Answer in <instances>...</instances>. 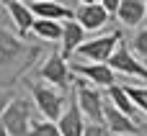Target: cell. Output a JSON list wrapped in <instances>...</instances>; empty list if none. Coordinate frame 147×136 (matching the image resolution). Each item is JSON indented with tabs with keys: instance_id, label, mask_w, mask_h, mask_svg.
<instances>
[{
	"instance_id": "cell-8",
	"label": "cell",
	"mask_w": 147,
	"mask_h": 136,
	"mask_svg": "<svg viewBox=\"0 0 147 136\" xmlns=\"http://www.w3.org/2000/svg\"><path fill=\"white\" fill-rule=\"evenodd\" d=\"M103 123H106V129H109L111 136H140V123L132 121L129 116H124L109 98L103 103Z\"/></svg>"
},
{
	"instance_id": "cell-10",
	"label": "cell",
	"mask_w": 147,
	"mask_h": 136,
	"mask_svg": "<svg viewBox=\"0 0 147 136\" xmlns=\"http://www.w3.org/2000/svg\"><path fill=\"white\" fill-rule=\"evenodd\" d=\"M85 123H88V121H85V116H83V111H80L75 95H70L67 108H65L62 118L57 121L59 134H62V136H83V134H85Z\"/></svg>"
},
{
	"instance_id": "cell-16",
	"label": "cell",
	"mask_w": 147,
	"mask_h": 136,
	"mask_svg": "<svg viewBox=\"0 0 147 136\" xmlns=\"http://www.w3.org/2000/svg\"><path fill=\"white\" fill-rule=\"evenodd\" d=\"M106 98H109V100H111V103H114V105H116V108H119L124 116H129L132 121H137V118L142 116V113L137 111V105L132 103V98L127 95L124 85H119V82H116V85H111V87L106 90Z\"/></svg>"
},
{
	"instance_id": "cell-7",
	"label": "cell",
	"mask_w": 147,
	"mask_h": 136,
	"mask_svg": "<svg viewBox=\"0 0 147 136\" xmlns=\"http://www.w3.org/2000/svg\"><path fill=\"white\" fill-rule=\"evenodd\" d=\"M70 72H75L78 77H83V80H88L93 87H103V90H109L111 85H116V77H114V69L109 67V62L106 64H98V62H75L72 67H70Z\"/></svg>"
},
{
	"instance_id": "cell-20",
	"label": "cell",
	"mask_w": 147,
	"mask_h": 136,
	"mask_svg": "<svg viewBox=\"0 0 147 136\" xmlns=\"http://www.w3.org/2000/svg\"><path fill=\"white\" fill-rule=\"evenodd\" d=\"M132 54L140 59V62H147V28H140L132 39Z\"/></svg>"
},
{
	"instance_id": "cell-24",
	"label": "cell",
	"mask_w": 147,
	"mask_h": 136,
	"mask_svg": "<svg viewBox=\"0 0 147 136\" xmlns=\"http://www.w3.org/2000/svg\"><path fill=\"white\" fill-rule=\"evenodd\" d=\"M140 136H147V121H145V123H140Z\"/></svg>"
},
{
	"instance_id": "cell-1",
	"label": "cell",
	"mask_w": 147,
	"mask_h": 136,
	"mask_svg": "<svg viewBox=\"0 0 147 136\" xmlns=\"http://www.w3.org/2000/svg\"><path fill=\"white\" fill-rule=\"evenodd\" d=\"M36 57H39V49H36V46L23 44L21 36H13L10 31H5V28L0 26V69L18 64L21 72H23V69H28V64H31Z\"/></svg>"
},
{
	"instance_id": "cell-6",
	"label": "cell",
	"mask_w": 147,
	"mask_h": 136,
	"mask_svg": "<svg viewBox=\"0 0 147 136\" xmlns=\"http://www.w3.org/2000/svg\"><path fill=\"white\" fill-rule=\"evenodd\" d=\"M39 75L47 80V85H52V87H57V90H62V93H65V90L75 82V80H72V75H70L67 59H62V54H59V51L49 54V57L41 62Z\"/></svg>"
},
{
	"instance_id": "cell-27",
	"label": "cell",
	"mask_w": 147,
	"mask_h": 136,
	"mask_svg": "<svg viewBox=\"0 0 147 136\" xmlns=\"http://www.w3.org/2000/svg\"><path fill=\"white\" fill-rule=\"evenodd\" d=\"M36 3H52V0H36Z\"/></svg>"
},
{
	"instance_id": "cell-13",
	"label": "cell",
	"mask_w": 147,
	"mask_h": 136,
	"mask_svg": "<svg viewBox=\"0 0 147 136\" xmlns=\"http://www.w3.org/2000/svg\"><path fill=\"white\" fill-rule=\"evenodd\" d=\"M31 13L36 15V18H44V21H57V23H62V21H75V10H70L67 5H62V3H57V0H52V3H31Z\"/></svg>"
},
{
	"instance_id": "cell-11",
	"label": "cell",
	"mask_w": 147,
	"mask_h": 136,
	"mask_svg": "<svg viewBox=\"0 0 147 136\" xmlns=\"http://www.w3.org/2000/svg\"><path fill=\"white\" fill-rule=\"evenodd\" d=\"M109 10L101 5V3H90V5H80L75 10V21L85 28V31H98L109 23Z\"/></svg>"
},
{
	"instance_id": "cell-12",
	"label": "cell",
	"mask_w": 147,
	"mask_h": 136,
	"mask_svg": "<svg viewBox=\"0 0 147 136\" xmlns=\"http://www.w3.org/2000/svg\"><path fill=\"white\" fill-rule=\"evenodd\" d=\"M85 28L78 23V21H65L62 23V41H59V54H62V59H70L75 51H78V46H83L85 44Z\"/></svg>"
},
{
	"instance_id": "cell-19",
	"label": "cell",
	"mask_w": 147,
	"mask_h": 136,
	"mask_svg": "<svg viewBox=\"0 0 147 136\" xmlns=\"http://www.w3.org/2000/svg\"><path fill=\"white\" fill-rule=\"evenodd\" d=\"M28 136H62V134H59L57 121L39 118V121H34V123H31V131H28Z\"/></svg>"
},
{
	"instance_id": "cell-21",
	"label": "cell",
	"mask_w": 147,
	"mask_h": 136,
	"mask_svg": "<svg viewBox=\"0 0 147 136\" xmlns=\"http://www.w3.org/2000/svg\"><path fill=\"white\" fill-rule=\"evenodd\" d=\"M83 136H111L106 123H85V134Z\"/></svg>"
},
{
	"instance_id": "cell-4",
	"label": "cell",
	"mask_w": 147,
	"mask_h": 136,
	"mask_svg": "<svg viewBox=\"0 0 147 136\" xmlns=\"http://www.w3.org/2000/svg\"><path fill=\"white\" fill-rule=\"evenodd\" d=\"M31 103L26 98H13V103L5 108L3 118H0V126L5 129L8 136H28L31 131Z\"/></svg>"
},
{
	"instance_id": "cell-14",
	"label": "cell",
	"mask_w": 147,
	"mask_h": 136,
	"mask_svg": "<svg viewBox=\"0 0 147 136\" xmlns=\"http://www.w3.org/2000/svg\"><path fill=\"white\" fill-rule=\"evenodd\" d=\"M145 15H147V0H121L119 13H116L121 26H129V28L140 26L145 21Z\"/></svg>"
},
{
	"instance_id": "cell-26",
	"label": "cell",
	"mask_w": 147,
	"mask_h": 136,
	"mask_svg": "<svg viewBox=\"0 0 147 136\" xmlns=\"http://www.w3.org/2000/svg\"><path fill=\"white\" fill-rule=\"evenodd\" d=\"M0 136H8V134H5V129H3V126H0Z\"/></svg>"
},
{
	"instance_id": "cell-5",
	"label": "cell",
	"mask_w": 147,
	"mask_h": 136,
	"mask_svg": "<svg viewBox=\"0 0 147 136\" xmlns=\"http://www.w3.org/2000/svg\"><path fill=\"white\" fill-rule=\"evenodd\" d=\"M124 39H121V31H111V33H103V36H98V39H90V41H85L83 46H78V57H83V59H88V62H98V64H106L111 57H114V51H116V46L121 44Z\"/></svg>"
},
{
	"instance_id": "cell-17",
	"label": "cell",
	"mask_w": 147,
	"mask_h": 136,
	"mask_svg": "<svg viewBox=\"0 0 147 136\" xmlns=\"http://www.w3.org/2000/svg\"><path fill=\"white\" fill-rule=\"evenodd\" d=\"M31 33H36V39H41V41H62V23L36 18Z\"/></svg>"
},
{
	"instance_id": "cell-18",
	"label": "cell",
	"mask_w": 147,
	"mask_h": 136,
	"mask_svg": "<svg viewBox=\"0 0 147 136\" xmlns=\"http://www.w3.org/2000/svg\"><path fill=\"white\" fill-rule=\"evenodd\" d=\"M124 90H127V95L132 98V103L137 105V111L147 116V85L145 87H140V85H124Z\"/></svg>"
},
{
	"instance_id": "cell-15",
	"label": "cell",
	"mask_w": 147,
	"mask_h": 136,
	"mask_svg": "<svg viewBox=\"0 0 147 136\" xmlns=\"http://www.w3.org/2000/svg\"><path fill=\"white\" fill-rule=\"evenodd\" d=\"M5 8H8V13H10L16 28H18V36L26 39V33H31L34 21H36V15L31 13V5H26V3H8Z\"/></svg>"
},
{
	"instance_id": "cell-2",
	"label": "cell",
	"mask_w": 147,
	"mask_h": 136,
	"mask_svg": "<svg viewBox=\"0 0 147 136\" xmlns=\"http://www.w3.org/2000/svg\"><path fill=\"white\" fill-rule=\"evenodd\" d=\"M72 95H75V100H78V105H80L88 123H103V103H106V98L101 95L98 87H93L88 80L78 77L72 82Z\"/></svg>"
},
{
	"instance_id": "cell-3",
	"label": "cell",
	"mask_w": 147,
	"mask_h": 136,
	"mask_svg": "<svg viewBox=\"0 0 147 136\" xmlns=\"http://www.w3.org/2000/svg\"><path fill=\"white\" fill-rule=\"evenodd\" d=\"M31 95H34V105L36 111L41 113V118L47 121H59L62 113H65V105L70 98H65L62 90L52 87V85H41V82H34L31 85Z\"/></svg>"
},
{
	"instance_id": "cell-22",
	"label": "cell",
	"mask_w": 147,
	"mask_h": 136,
	"mask_svg": "<svg viewBox=\"0 0 147 136\" xmlns=\"http://www.w3.org/2000/svg\"><path fill=\"white\" fill-rule=\"evenodd\" d=\"M13 98H16V95H13L10 87H0V118H3V113H5V108L13 103Z\"/></svg>"
},
{
	"instance_id": "cell-25",
	"label": "cell",
	"mask_w": 147,
	"mask_h": 136,
	"mask_svg": "<svg viewBox=\"0 0 147 136\" xmlns=\"http://www.w3.org/2000/svg\"><path fill=\"white\" fill-rule=\"evenodd\" d=\"M3 5H8V3H21V0H0Z\"/></svg>"
},
{
	"instance_id": "cell-9",
	"label": "cell",
	"mask_w": 147,
	"mask_h": 136,
	"mask_svg": "<svg viewBox=\"0 0 147 136\" xmlns=\"http://www.w3.org/2000/svg\"><path fill=\"white\" fill-rule=\"evenodd\" d=\"M109 67H111L114 72H121V75H127V77H140V80L147 82V67L132 54V49H129L124 41L116 46L114 57L109 59Z\"/></svg>"
},
{
	"instance_id": "cell-23",
	"label": "cell",
	"mask_w": 147,
	"mask_h": 136,
	"mask_svg": "<svg viewBox=\"0 0 147 136\" xmlns=\"http://www.w3.org/2000/svg\"><path fill=\"white\" fill-rule=\"evenodd\" d=\"M101 5L109 10V15H116V13H119V5H121V0H101Z\"/></svg>"
}]
</instances>
